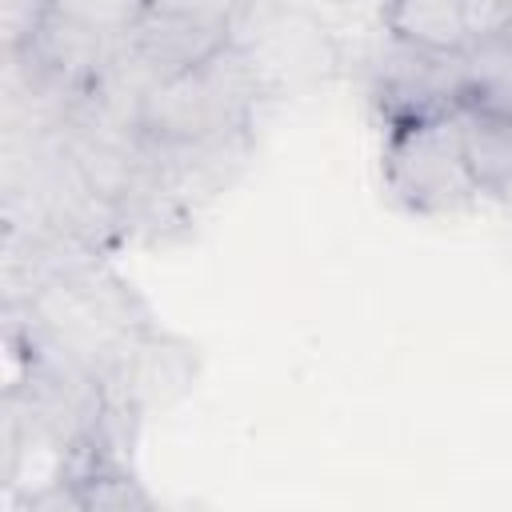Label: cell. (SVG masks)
<instances>
[{"label": "cell", "mask_w": 512, "mask_h": 512, "mask_svg": "<svg viewBox=\"0 0 512 512\" xmlns=\"http://www.w3.org/2000/svg\"><path fill=\"white\" fill-rule=\"evenodd\" d=\"M508 16H512V0H504V20H508Z\"/></svg>", "instance_id": "cell-16"}, {"label": "cell", "mask_w": 512, "mask_h": 512, "mask_svg": "<svg viewBox=\"0 0 512 512\" xmlns=\"http://www.w3.org/2000/svg\"><path fill=\"white\" fill-rule=\"evenodd\" d=\"M120 40L156 80H164V76H176V72L200 64L204 56H212L228 40V28L148 8Z\"/></svg>", "instance_id": "cell-8"}, {"label": "cell", "mask_w": 512, "mask_h": 512, "mask_svg": "<svg viewBox=\"0 0 512 512\" xmlns=\"http://www.w3.org/2000/svg\"><path fill=\"white\" fill-rule=\"evenodd\" d=\"M192 384H196V348L152 324L120 360V368L104 380V400L116 412L144 420L152 412L172 408L180 396L192 392Z\"/></svg>", "instance_id": "cell-6"}, {"label": "cell", "mask_w": 512, "mask_h": 512, "mask_svg": "<svg viewBox=\"0 0 512 512\" xmlns=\"http://www.w3.org/2000/svg\"><path fill=\"white\" fill-rule=\"evenodd\" d=\"M384 32L428 52H464L476 36L464 0H380Z\"/></svg>", "instance_id": "cell-9"}, {"label": "cell", "mask_w": 512, "mask_h": 512, "mask_svg": "<svg viewBox=\"0 0 512 512\" xmlns=\"http://www.w3.org/2000/svg\"><path fill=\"white\" fill-rule=\"evenodd\" d=\"M240 4L244 0H148V8H156V12H172V16L200 20V24H220V28L232 24Z\"/></svg>", "instance_id": "cell-14"}, {"label": "cell", "mask_w": 512, "mask_h": 512, "mask_svg": "<svg viewBox=\"0 0 512 512\" xmlns=\"http://www.w3.org/2000/svg\"><path fill=\"white\" fill-rule=\"evenodd\" d=\"M500 32H504V36H508V40H512V16H508V20H504V24H500Z\"/></svg>", "instance_id": "cell-15"}, {"label": "cell", "mask_w": 512, "mask_h": 512, "mask_svg": "<svg viewBox=\"0 0 512 512\" xmlns=\"http://www.w3.org/2000/svg\"><path fill=\"white\" fill-rule=\"evenodd\" d=\"M120 36H108L60 8H52L40 28L32 32V40L24 48H16L40 76H48L56 88L72 92V96H88L92 84L100 80V72L108 68L112 52H116Z\"/></svg>", "instance_id": "cell-7"}, {"label": "cell", "mask_w": 512, "mask_h": 512, "mask_svg": "<svg viewBox=\"0 0 512 512\" xmlns=\"http://www.w3.org/2000/svg\"><path fill=\"white\" fill-rule=\"evenodd\" d=\"M4 316L32 352L68 364L100 384L152 328L132 284H124L100 260V252H88L60 268L28 300L4 304Z\"/></svg>", "instance_id": "cell-1"}, {"label": "cell", "mask_w": 512, "mask_h": 512, "mask_svg": "<svg viewBox=\"0 0 512 512\" xmlns=\"http://www.w3.org/2000/svg\"><path fill=\"white\" fill-rule=\"evenodd\" d=\"M384 184L404 212H416V216L464 212L480 196V184L464 160L456 112L388 124Z\"/></svg>", "instance_id": "cell-3"}, {"label": "cell", "mask_w": 512, "mask_h": 512, "mask_svg": "<svg viewBox=\"0 0 512 512\" xmlns=\"http://www.w3.org/2000/svg\"><path fill=\"white\" fill-rule=\"evenodd\" d=\"M268 100L252 60L224 40L200 64L152 84L140 108V132L160 144L244 136L256 128V108Z\"/></svg>", "instance_id": "cell-2"}, {"label": "cell", "mask_w": 512, "mask_h": 512, "mask_svg": "<svg viewBox=\"0 0 512 512\" xmlns=\"http://www.w3.org/2000/svg\"><path fill=\"white\" fill-rule=\"evenodd\" d=\"M464 104L512 120V40L500 28L464 48Z\"/></svg>", "instance_id": "cell-11"}, {"label": "cell", "mask_w": 512, "mask_h": 512, "mask_svg": "<svg viewBox=\"0 0 512 512\" xmlns=\"http://www.w3.org/2000/svg\"><path fill=\"white\" fill-rule=\"evenodd\" d=\"M372 96L384 124L456 112L464 104V52H428L388 36L372 64Z\"/></svg>", "instance_id": "cell-5"}, {"label": "cell", "mask_w": 512, "mask_h": 512, "mask_svg": "<svg viewBox=\"0 0 512 512\" xmlns=\"http://www.w3.org/2000/svg\"><path fill=\"white\" fill-rule=\"evenodd\" d=\"M52 8H60L108 36H124L148 12V0H52Z\"/></svg>", "instance_id": "cell-12"}, {"label": "cell", "mask_w": 512, "mask_h": 512, "mask_svg": "<svg viewBox=\"0 0 512 512\" xmlns=\"http://www.w3.org/2000/svg\"><path fill=\"white\" fill-rule=\"evenodd\" d=\"M460 120V140H464V160L480 184V192H500L512 184V120L484 112V108H456Z\"/></svg>", "instance_id": "cell-10"}, {"label": "cell", "mask_w": 512, "mask_h": 512, "mask_svg": "<svg viewBox=\"0 0 512 512\" xmlns=\"http://www.w3.org/2000/svg\"><path fill=\"white\" fill-rule=\"evenodd\" d=\"M48 12H52V0H0L4 52H16V48H24Z\"/></svg>", "instance_id": "cell-13"}, {"label": "cell", "mask_w": 512, "mask_h": 512, "mask_svg": "<svg viewBox=\"0 0 512 512\" xmlns=\"http://www.w3.org/2000/svg\"><path fill=\"white\" fill-rule=\"evenodd\" d=\"M228 40L252 60L268 100L308 88L336 68L328 28L300 0H244L228 24Z\"/></svg>", "instance_id": "cell-4"}]
</instances>
